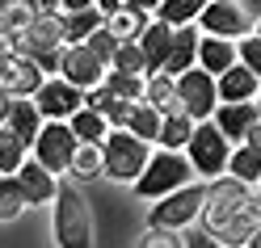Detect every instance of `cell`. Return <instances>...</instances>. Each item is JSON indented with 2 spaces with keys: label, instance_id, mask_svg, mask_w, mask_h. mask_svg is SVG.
<instances>
[{
  "label": "cell",
  "instance_id": "1",
  "mask_svg": "<svg viewBox=\"0 0 261 248\" xmlns=\"http://www.w3.org/2000/svg\"><path fill=\"white\" fill-rule=\"evenodd\" d=\"M17 51L25 59L38 63V72H59L63 59V13H38L21 34H17Z\"/></svg>",
  "mask_w": 261,
  "mask_h": 248
},
{
  "label": "cell",
  "instance_id": "2",
  "mask_svg": "<svg viewBox=\"0 0 261 248\" xmlns=\"http://www.w3.org/2000/svg\"><path fill=\"white\" fill-rule=\"evenodd\" d=\"M55 240L59 248H93V214L76 185L55 189Z\"/></svg>",
  "mask_w": 261,
  "mask_h": 248
},
{
  "label": "cell",
  "instance_id": "3",
  "mask_svg": "<svg viewBox=\"0 0 261 248\" xmlns=\"http://www.w3.org/2000/svg\"><path fill=\"white\" fill-rule=\"evenodd\" d=\"M148 156H152V143L135 139L130 130H110L101 139V164H106V177H114V181L135 185L139 173L148 169Z\"/></svg>",
  "mask_w": 261,
  "mask_h": 248
},
{
  "label": "cell",
  "instance_id": "4",
  "mask_svg": "<svg viewBox=\"0 0 261 248\" xmlns=\"http://www.w3.org/2000/svg\"><path fill=\"white\" fill-rule=\"evenodd\" d=\"M190 181H194V169H190V160H186L181 152H156V156H148V169L139 173L135 194H139V198H152V202H160L165 194L190 185Z\"/></svg>",
  "mask_w": 261,
  "mask_h": 248
},
{
  "label": "cell",
  "instance_id": "5",
  "mask_svg": "<svg viewBox=\"0 0 261 248\" xmlns=\"http://www.w3.org/2000/svg\"><path fill=\"white\" fill-rule=\"evenodd\" d=\"M181 156L190 160L194 177L215 181V177H223V173H227V156H232V143H227L219 130H215V122H194V135H190V143H186V152H181Z\"/></svg>",
  "mask_w": 261,
  "mask_h": 248
},
{
  "label": "cell",
  "instance_id": "6",
  "mask_svg": "<svg viewBox=\"0 0 261 248\" xmlns=\"http://www.w3.org/2000/svg\"><path fill=\"white\" fill-rule=\"evenodd\" d=\"M202 198H206V185H202V181H190V185L165 194V198L152 206L148 227H165V231H181V227H190V223L202 214Z\"/></svg>",
  "mask_w": 261,
  "mask_h": 248
},
{
  "label": "cell",
  "instance_id": "7",
  "mask_svg": "<svg viewBox=\"0 0 261 248\" xmlns=\"http://www.w3.org/2000/svg\"><path fill=\"white\" fill-rule=\"evenodd\" d=\"M249 202V185H240V181H232V177H215V181H206V198H202V231H215L232 219V214Z\"/></svg>",
  "mask_w": 261,
  "mask_h": 248
},
{
  "label": "cell",
  "instance_id": "8",
  "mask_svg": "<svg viewBox=\"0 0 261 248\" xmlns=\"http://www.w3.org/2000/svg\"><path fill=\"white\" fill-rule=\"evenodd\" d=\"M76 156V135L68 130V122H42L38 139L30 143V160H38L51 177L68 173V164Z\"/></svg>",
  "mask_w": 261,
  "mask_h": 248
},
{
  "label": "cell",
  "instance_id": "9",
  "mask_svg": "<svg viewBox=\"0 0 261 248\" xmlns=\"http://www.w3.org/2000/svg\"><path fill=\"white\" fill-rule=\"evenodd\" d=\"M198 30L206 38H227L236 42L253 30V13L240 0H206V9L198 13Z\"/></svg>",
  "mask_w": 261,
  "mask_h": 248
},
{
  "label": "cell",
  "instance_id": "10",
  "mask_svg": "<svg viewBox=\"0 0 261 248\" xmlns=\"http://www.w3.org/2000/svg\"><path fill=\"white\" fill-rule=\"evenodd\" d=\"M215 76H206L202 68H190L177 76V105L190 122H211V114H215Z\"/></svg>",
  "mask_w": 261,
  "mask_h": 248
},
{
  "label": "cell",
  "instance_id": "11",
  "mask_svg": "<svg viewBox=\"0 0 261 248\" xmlns=\"http://www.w3.org/2000/svg\"><path fill=\"white\" fill-rule=\"evenodd\" d=\"M30 101L38 105L42 122H68L76 109H85V93H80L76 85H68L63 76H46L42 89L30 97Z\"/></svg>",
  "mask_w": 261,
  "mask_h": 248
},
{
  "label": "cell",
  "instance_id": "12",
  "mask_svg": "<svg viewBox=\"0 0 261 248\" xmlns=\"http://www.w3.org/2000/svg\"><path fill=\"white\" fill-rule=\"evenodd\" d=\"M42 72H38V63L34 59H25V55H9L5 63H0V93H9L13 101H30L38 89H42Z\"/></svg>",
  "mask_w": 261,
  "mask_h": 248
},
{
  "label": "cell",
  "instance_id": "13",
  "mask_svg": "<svg viewBox=\"0 0 261 248\" xmlns=\"http://www.w3.org/2000/svg\"><path fill=\"white\" fill-rule=\"evenodd\" d=\"M106 63H97L93 59V51L89 46H63V59H59V76L68 80V85H76L80 93H89V89H97L106 80Z\"/></svg>",
  "mask_w": 261,
  "mask_h": 248
},
{
  "label": "cell",
  "instance_id": "14",
  "mask_svg": "<svg viewBox=\"0 0 261 248\" xmlns=\"http://www.w3.org/2000/svg\"><path fill=\"white\" fill-rule=\"evenodd\" d=\"M257 89H261V80L249 68H240V63H232L223 76H215V97L223 105H249L257 97Z\"/></svg>",
  "mask_w": 261,
  "mask_h": 248
},
{
  "label": "cell",
  "instance_id": "15",
  "mask_svg": "<svg viewBox=\"0 0 261 248\" xmlns=\"http://www.w3.org/2000/svg\"><path fill=\"white\" fill-rule=\"evenodd\" d=\"M17 185H21V194H25V206H46V202H55V189H59V181L42 169L38 160H25L17 173Z\"/></svg>",
  "mask_w": 261,
  "mask_h": 248
},
{
  "label": "cell",
  "instance_id": "16",
  "mask_svg": "<svg viewBox=\"0 0 261 248\" xmlns=\"http://www.w3.org/2000/svg\"><path fill=\"white\" fill-rule=\"evenodd\" d=\"M135 46L143 51L148 76H156L160 68H165V59H169V46H173V25H165V21H143L139 38H135Z\"/></svg>",
  "mask_w": 261,
  "mask_h": 248
},
{
  "label": "cell",
  "instance_id": "17",
  "mask_svg": "<svg viewBox=\"0 0 261 248\" xmlns=\"http://www.w3.org/2000/svg\"><path fill=\"white\" fill-rule=\"evenodd\" d=\"M257 227H261V206H257V198H249V202H244L232 219L215 231V240H219L223 248H244V240H249Z\"/></svg>",
  "mask_w": 261,
  "mask_h": 248
},
{
  "label": "cell",
  "instance_id": "18",
  "mask_svg": "<svg viewBox=\"0 0 261 248\" xmlns=\"http://www.w3.org/2000/svg\"><path fill=\"white\" fill-rule=\"evenodd\" d=\"M198 30L194 25H181V30H173V46H169V59H165V68H160V76H181L194 68V59H198Z\"/></svg>",
  "mask_w": 261,
  "mask_h": 248
},
{
  "label": "cell",
  "instance_id": "19",
  "mask_svg": "<svg viewBox=\"0 0 261 248\" xmlns=\"http://www.w3.org/2000/svg\"><path fill=\"white\" fill-rule=\"evenodd\" d=\"M211 122H215V130L227 139V143H244V135H249V126L257 122V105H215V114H211Z\"/></svg>",
  "mask_w": 261,
  "mask_h": 248
},
{
  "label": "cell",
  "instance_id": "20",
  "mask_svg": "<svg viewBox=\"0 0 261 248\" xmlns=\"http://www.w3.org/2000/svg\"><path fill=\"white\" fill-rule=\"evenodd\" d=\"M236 63V42L227 38H198V59H194V68H202L206 76H223L227 68Z\"/></svg>",
  "mask_w": 261,
  "mask_h": 248
},
{
  "label": "cell",
  "instance_id": "21",
  "mask_svg": "<svg viewBox=\"0 0 261 248\" xmlns=\"http://www.w3.org/2000/svg\"><path fill=\"white\" fill-rule=\"evenodd\" d=\"M143 105H152L160 118L165 114H181V105H177V80L173 76H148L143 80Z\"/></svg>",
  "mask_w": 261,
  "mask_h": 248
},
{
  "label": "cell",
  "instance_id": "22",
  "mask_svg": "<svg viewBox=\"0 0 261 248\" xmlns=\"http://www.w3.org/2000/svg\"><path fill=\"white\" fill-rule=\"evenodd\" d=\"M5 126L17 135L25 147L38 139V130H42V114H38V105L34 101H13L9 105V118H5Z\"/></svg>",
  "mask_w": 261,
  "mask_h": 248
},
{
  "label": "cell",
  "instance_id": "23",
  "mask_svg": "<svg viewBox=\"0 0 261 248\" xmlns=\"http://www.w3.org/2000/svg\"><path fill=\"white\" fill-rule=\"evenodd\" d=\"M190 135H194V122L186 114H165L160 130H156V143H160V152H186Z\"/></svg>",
  "mask_w": 261,
  "mask_h": 248
},
{
  "label": "cell",
  "instance_id": "24",
  "mask_svg": "<svg viewBox=\"0 0 261 248\" xmlns=\"http://www.w3.org/2000/svg\"><path fill=\"white\" fill-rule=\"evenodd\" d=\"M223 177H232V181H240V185H257L261 181V156L253 152V147H232V156H227V173Z\"/></svg>",
  "mask_w": 261,
  "mask_h": 248
},
{
  "label": "cell",
  "instance_id": "25",
  "mask_svg": "<svg viewBox=\"0 0 261 248\" xmlns=\"http://www.w3.org/2000/svg\"><path fill=\"white\" fill-rule=\"evenodd\" d=\"M106 17L97 9H80V13H63V46H85V38L93 34Z\"/></svg>",
  "mask_w": 261,
  "mask_h": 248
},
{
  "label": "cell",
  "instance_id": "26",
  "mask_svg": "<svg viewBox=\"0 0 261 248\" xmlns=\"http://www.w3.org/2000/svg\"><path fill=\"white\" fill-rule=\"evenodd\" d=\"M68 130L76 135V143H101L110 135V122L97 109H76L72 118H68Z\"/></svg>",
  "mask_w": 261,
  "mask_h": 248
},
{
  "label": "cell",
  "instance_id": "27",
  "mask_svg": "<svg viewBox=\"0 0 261 248\" xmlns=\"http://www.w3.org/2000/svg\"><path fill=\"white\" fill-rule=\"evenodd\" d=\"M206 9V0H160V9H156V21H165L173 30H181V25H194L198 21V13Z\"/></svg>",
  "mask_w": 261,
  "mask_h": 248
},
{
  "label": "cell",
  "instance_id": "28",
  "mask_svg": "<svg viewBox=\"0 0 261 248\" xmlns=\"http://www.w3.org/2000/svg\"><path fill=\"white\" fill-rule=\"evenodd\" d=\"M68 173L76 181H93V177H106V164H101V143H76V156L68 164Z\"/></svg>",
  "mask_w": 261,
  "mask_h": 248
},
{
  "label": "cell",
  "instance_id": "29",
  "mask_svg": "<svg viewBox=\"0 0 261 248\" xmlns=\"http://www.w3.org/2000/svg\"><path fill=\"white\" fill-rule=\"evenodd\" d=\"M25 160H30V147L13 135L9 126H0V177H13Z\"/></svg>",
  "mask_w": 261,
  "mask_h": 248
},
{
  "label": "cell",
  "instance_id": "30",
  "mask_svg": "<svg viewBox=\"0 0 261 248\" xmlns=\"http://www.w3.org/2000/svg\"><path fill=\"white\" fill-rule=\"evenodd\" d=\"M126 130H130L135 139H143V143H156V130H160V114H156L152 105L135 101V109H130V118H126Z\"/></svg>",
  "mask_w": 261,
  "mask_h": 248
},
{
  "label": "cell",
  "instance_id": "31",
  "mask_svg": "<svg viewBox=\"0 0 261 248\" xmlns=\"http://www.w3.org/2000/svg\"><path fill=\"white\" fill-rule=\"evenodd\" d=\"M110 72H122V76H143V80H148V63H143V51H139L135 42H118Z\"/></svg>",
  "mask_w": 261,
  "mask_h": 248
},
{
  "label": "cell",
  "instance_id": "32",
  "mask_svg": "<svg viewBox=\"0 0 261 248\" xmlns=\"http://www.w3.org/2000/svg\"><path fill=\"white\" fill-rule=\"evenodd\" d=\"M143 21H148V17H139V13H130V9H118L114 17H106V30L114 34V42H135Z\"/></svg>",
  "mask_w": 261,
  "mask_h": 248
},
{
  "label": "cell",
  "instance_id": "33",
  "mask_svg": "<svg viewBox=\"0 0 261 248\" xmlns=\"http://www.w3.org/2000/svg\"><path fill=\"white\" fill-rule=\"evenodd\" d=\"M21 210H25V194L17 177H0V223H13Z\"/></svg>",
  "mask_w": 261,
  "mask_h": 248
},
{
  "label": "cell",
  "instance_id": "34",
  "mask_svg": "<svg viewBox=\"0 0 261 248\" xmlns=\"http://www.w3.org/2000/svg\"><path fill=\"white\" fill-rule=\"evenodd\" d=\"M101 85L118 97V101H143V76H122V72H106Z\"/></svg>",
  "mask_w": 261,
  "mask_h": 248
},
{
  "label": "cell",
  "instance_id": "35",
  "mask_svg": "<svg viewBox=\"0 0 261 248\" xmlns=\"http://www.w3.org/2000/svg\"><path fill=\"white\" fill-rule=\"evenodd\" d=\"M85 46H89V51H93V59H97V63H106V68H110V63H114V51H118V42H114V34H110V30H106V21H101V25H97L93 34L85 38Z\"/></svg>",
  "mask_w": 261,
  "mask_h": 248
},
{
  "label": "cell",
  "instance_id": "36",
  "mask_svg": "<svg viewBox=\"0 0 261 248\" xmlns=\"http://www.w3.org/2000/svg\"><path fill=\"white\" fill-rule=\"evenodd\" d=\"M236 63H240V68H249V72L261 80V38H257V34L236 42Z\"/></svg>",
  "mask_w": 261,
  "mask_h": 248
},
{
  "label": "cell",
  "instance_id": "37",
  "mask_svg": "<svg viewBox=\"0 0 261 248\" xmlns=\"http://www.w3.org/2000/svg\"><path fill=\"white\" fill-rule=\"evenodd\" d=\"M139 248H186V240H181V231L148 227V231H143V240H139Z\"/></svg>",
  "mask_w": 261,
  "mask_h": 248
},
{
  "label": "cell",
  "instance_id": "38",
  "mask_svg": "<svg viewBox=\"0 0 261 248\" xmlns=\"http://www.w3.org/2000/svg\"><path fill=\"white\" fill-rule=\"evenodd\" d=\"M186 248H223V244L211 236V231H190V236H186Z\"/></svg>",
  "mask_w": 261,
  "mask_h": 248
},
{
  "label": "cell",
  "instance_id": "39",
  "mask_svg": "<svg viewBox=\"0 0 261 248\" xmlns=\"http://www.w3.org/2000/svg\"><path fill=\"white\" fill-rule=\"evenodd\" d=\"M122 9L139 13V17H148V13H156V9H160V0H122Z\"/></svg>",
  "mask_w": 261,
  "mask_h": 248
},
{
  "label": "cell",
  "instance_id": "40",
  "mask_svg": "<svg viewBox=\"0 0 261 248\" xmlns=\"http://www.w3.org/2000/svg\"><path fill=\"white\" fill-rule=\"evenodd\" d=\"M244 147H253V152L261 156V118H257V122L249 126V135H244Z\"/></svg>",
  "mask_w": 261,
  "mask_h": 248
},
{
  "label": "cell",
  "instance_id": "41",
  "mask_svg": "<svg viewBox=\"0 0 261 248\" xmlns=\"http://www.w3.org/2000/svg\"><path fill=\"white\" fill-rule=\"evenodd\" d=\"M93 9L101 13V17H114V13L122 9V0H93Z\"/></svg>",
  "mask_w": 261,
  "mask_h": 248
},
{
  "label": "cell",
  "instance_id": "42",
  "mask_svg": "<svg viewBox=\"0 0 261 248\" xmlns=\"http://www.w3.org/2000/svg\"><path fill=\"white\" fill-rule=\"evenodd\" d=\"M80 9H93V0H59V13H80Z\"/></svg>",
  "mask_w": 261,
  "mask_h": 248
},
{
  "label": "cell",
  "instance_id": "43",
  "mask_svg": "<svg viewBox=\"0 0 261 248\" xmlns=\"http://www.w3.org/2000/svg\"><path fill=\"white\" fill-rule=\"evenodd\" d=\"M9 105H13V97L0 93V126H5V118H9Z\"/></svg>",
  "mask_w": 261,
  "mask_h": 248
},
{
  "label": "cell",
  "instance_id": "44",
  "mask_svg": "<svg viewBox=\"0 0 261 248\" xmlns=\"http://www.w3.org/2000/svg\"><path fill=\"white\" fill-rule=\"evenodd\" d=\"M38 13H59V0H38Z\"/></svg>",
  "mask_w": 261,
  "mask_h": 248
},
{
  "label": "cell",
  "instance_id": "45",
  "mask_svg": "<svg viewBox=\"0 0 261 248\" xmlns=\"http://www.w3.org/2000/svg\"><path fill=\"white\" fill-rule=\"evenodd\" d=\"M244 248H261V227L253 231V236H249V240H244Z\"/></svg>",
  "mask_w": 261,
  "mask_h": 248
},
{
  "label": "cell",
  "instance_id": "46",
  "mask_svg": "<svg viewBox=\"0 0 261 248\" xmlns=\"http://www.w3.org/2000/svg\"><path fill=\"white\" fill-rule=\"evenodd\" d=\"M240 5H244V9H249V13H253V9H261V0H240Z\"/></svg>",
  "mask_w": 261,
  "mask_h": 248
},
{
  "label": "cell",
  "instance_id": "47",
  "mask_svg": "<svg viewBox=\"0 0 261 248\" xmlns=\"http://www.w3.org/2000/svg\"><path fill=\"white\" fill-rule=\"evenodd\" d=\"M253 105H257V118H261V89H257V97H253Z\"/></svg>",
  "mask_w": 261,
  "mask_h": 248
},
{
  "label": "cell",
  "instance_id": "48",
  "mask_svg": "<svg viewBox=\"0 0 261 248\" xmlns=\"http://www.w3.org/2000/svg\"><path fill=\"white\" fill-rule=\"evenodd\" d=\"M253 30H257V38H261V17H257V25H253Z\"/></svg>",
  "mask_w": 261,
  "mask_h": 248
},
{
  "label": "cell",
  "instance_id": "49",
  "mask_svg": "<svg viewBox=\"0 0 261 248\" xmlns=\"http://www.w3.org/2000/svg\"><path fill=\"white\" fill-rule=\"evenodd\" d=\"M0 63H5V55H0Z\"/></svg>",
  "mask_w": 261,
  "mask_h": 248
},
{
  "label": "cell",
  "instance_id": "50",
  "mask_svg": "<svg viewBox=\"0 0 261 248\" xmlns=\"http://www.w3.org/2000/svg\"><path fill=\"white\" fill-rule=\"evenodd\" d=\"M257 206H261V198H257Z\"/></svg>",
  "mask_w": 261,
  "mask_h": 248
},
{
  "label": "cell",
  "instance_id": "51",
  "mask_svg": "<svg viewBox=\"0 0 261 248\" xmlns=\"http://www.w3.org/2000/svg\"><path fill=\"white\" fill-rule=\"evenodd\" d=\"M257 185H261V181H257Z\"/></svg>",
  "mask_w": 261,
  "mask_h": 248
}]
</instances>
